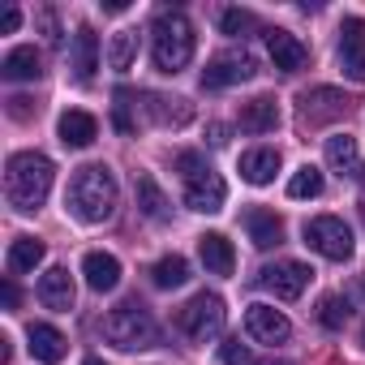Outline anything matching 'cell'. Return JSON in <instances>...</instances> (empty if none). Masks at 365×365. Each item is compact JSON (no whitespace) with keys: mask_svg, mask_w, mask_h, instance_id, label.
I'll list each match as a JSON object with an SVG mask.
<instances>
[{"mask_svg":"<svg viewBox=\"0 0 365 365\" xmlns=\"http://www.w3.org/2000/svg\"><path fill=\"white\" fill-rule=\"evenodd\" d=\"M82 275H86V288L91 292H112L120 284V262L112 254H103V250H91L82 258Z\"/></svg>","mask_w":365,"mask_h":365,"instance_id":"2e32d148","label":"cell"},{"mask_svg":"<svg viewBox=\"0 0 365 365\" xmlns=\"http://www.w3.org/2000/svg\"><path fill=\"white\" fill-rule=\"evenodd\" d=\"M103 9H108V14H125V9H129V0H103Z\"/></svg>","mask_w":365,"mask_h":365,"instance_id":"74e56055","label":"cell"},{"mask_svg":"<svg viewBox=\"0 0 365 365\" xmlns=\"http://www.w3.org/2000/svg\"><path fill=\"white\" fill-rule=\"evenodd\" d=\"M52 176H56V168H52L48 155H39V150L9 155V163H5V198H9V207L22 211V215L39 211L48 202V194H52Z\"/></svg>","mask_w":365,"mask_h":365,"instance_id":"6da1fadb","label":"cell"},{"mask_svg":"<svg viewBox=\"0 0 365 365\" xmlns=\"http://www.w3.org/2000/svg\"><path fill=\"white\" fill-rule=\"evenodd\" d=\"M112 99H116V129H120V133H129V129H133V116H129V99H133V95H129L125 86H116V95H112Z\"/></svg>","mask_w":365,"mask_h":365,"instance_id":"836d02e7","label":"cell"},{"mask_svg":"<svg viewBox=\"0 0 365 365\" xmlns=\"http://www.w3.org/2000/svg\"><path fill=\"white\" fill-rule=\"evenodd\" d=\"M305 241H309V250H318L331 262H348L352 258V228L339 215H314L305 224Z\"/></svg>","mask_w":365,"mask_h":365,"instance_id":"52a82bcc","label":"cell"},{"mask_svg":"<svg viewBox=\"0 0 365 365\" xmlns=\"http://www.w3.org/2000/svg\"><path fill=\"white\" fill-rule=\"evenodd\" d=\"M18 22H22V14H18V9H5V18H0V31L14 35V31H18Z\"/></svg>","mask_w":365,"mask_h":365,"instance_id":"8d00e7d4","label":"cell"},{"mask_svg":"<svg viewBox=\"0 0 365 365\" xmlns=\"http://www.w3.org/2000/svg\"><path fill=\"white\" fill-rule=\"evenodd\" d=\"M35 22H39L43 39H48L52 48H56V43H61V26H56V14H52V9H39V14H35Z\"/></svg>","mask_w":365,"mask_h":365,"instance_id":"e575fe53","label":"cell"},{"mask_svg":"<svg viewBox=\"0 0 365 365\" xmlns=\"http://www.w3.org/2000/svg\"><path fill=\"white\" fill-rule=\"evenodd\" d=\"M0 73H5L9 82H35L39 73H43V56H39V48H14L5 61H0Z\"/></svg>","mask_w":365,"mask_h":365,"instance_id":"cb8c5ba5","label":"cell"},{"mask_svg":"<svg viewBox=\"0 0 365 365\" xmlns=\"http://www.w3.org/2000/svg\"><path fill=\"white\" fill-rule=\"evenodd\" d=\"M356 292H361V297H365V275H361V279H356Z\"/></svg>","mask_w":365,"mask_h":365,"instance_id":"60d3db41","label":"cell"},{"mask_svg":"<svg viewBox=\"0 0 365 365\" xmlns=\"http://www.w3.org/2000/svg\"><path fill=\"white\" fill-rule=\"evenodd\" d=\"M258 73V61L241 48V52H224L215 56L207 69H202V91H224V86H237V82H250Z\"/></svg>","mask_w":365,"mask_h":365,"instance_id":"ba28073f","label":"cell"},{"mask_svg":"<svg viewBox=\"0 0 365 365\" xmlns=\"http://www.w3.org/2000/svg\"><path fill=\"white\" fill-rule=\"evenodd\" d=\"M73 275L65 271V267H52L43 279H39V301L48 305V309H56V314H69L73 309Z\"/></svg>","mask_w":365,"mask_h":365,"instance_id":"e0dca14e","label":"cell"},{"mask_svg":"<svg viewBox=\"0 0 365 365\" xmlns=\"http://www.w3.org/2000/svg\"><path fill=\"white\" fill-rule=\"evenodd\" d=\"M245 331H250V339H258V344H284V339L292 335V322H288L279 309H271V305H250V309H245Z\"/></svg>","mask_w":365,"mask_h":365,"instance_id":"7c38bea8","label":"cell"},{"mask_svg":"<svg viewBox=\"0 0 365 365\" xmlns=\"http://www.w3.org/2000/svg\"><path fill=\"white\" fill-rule=\"evenodd\" d=\"M279 172V150L275 146H254L241 155V180H250V185H271Z\"/></svg>","mask_w":365,"mask_h":365,"instance_id":"ffe728a7","label":"cell"},{"mask_svg":"<svg viewBox=\"0 0 365 365\" xmlns=\"http://www.w3.org/2000/svg\"><path fill=\"white\" fill-rule=\"evenodd\" d=\"M150 61L159 73H180L194 61V26L180 9H163L150 26Z\"/></svg>","mask_w":365,"mask_h":365,"instance_id":"3957f363","label":"cell"},{"mask_svg":"<svg viewBox=\"0 0 365 365\" xmlns=\"http://www.w3.org/2000/svg\"><path fill=\"white\" fill-rule=\"evenodd\" d=\"M241 129H250V133H275L279 129V103L271 95H254L250 103H241Z\"/></svg>","mask_w":365,"mask_h":365,"instance_id":"44dd1931","label":"cell"},{"mask_svg":"<svg viewBox=\"0 0 365 365\" xmlns=\"http://www.w3.org/2000/svg\"><path fill=\"white\" fill-rule=\"evenodd\" d=\"M133 56H138V31H116L112 43H108V65L125 73L133 65Z\"/></svg>","mask_w":365,"mask_h":365,"instance_id":"f1b7e54d","label":"cell"},{"mask_svg":"<svg viewBox=\"0 0 365 365\" xmlns=\"http://www.w3.org/2000/svg\"><path fill=\"white\" fill-rule=\"evenodd\" d=\"M220 361H224V365H288V361H275V356H254L241 339H228V344L220 348Z\"/></svg>","mask_w":365,"mask_h":365,"instance_id":"4dcf8cb0","label":"cell"},{"mask_svg":"<svg viewBox=\"0 0 365 365\" xmlns=\"http://www.w3.org/2000/svg\"><path fill=\"white\" fill-rule=\"evenodd\" d=\"M103 339H108L112 348L133 352V348H150V344L159 339V327H155L150 309H146L138 297H129V301H120V305L103 318Z\"/></svg>","mask_w":365,"mask_h":365,"instance_id":"5b68a950","label":"cell"},{"mask_svg":"<svg viewBox=\"0 0 365 365\" xmlns=\"http://www.w3.org/2000/svg\"><path fill=\"white\" fill-rule=\"evenodd\" d=\"M69 65H73V78H78V82H91V78H95V69H99V35H95L91 26H78Z\"/></svg>","mask_w":365,"mask_h":365,"instance_id":"ac0fdd59","label":"cell"},{"mask_svg":"<svg viewBox=\"0 0 365 365\" xmlns=\"http://www.w3.org/2000/svg\"><path fill=\"white\" fill-rule=\"evenodd\" d=\"M361 344H365V331H361Z\"/></svg>","mask_w":365,"mask_h":365,"instance_id":"b9f144b4","label":"cell"},{"mask_svg":"<svg viewBox=\"0 0 365 365\" xmlns=\"http://www.w3.org/2000/svg\"><path fill=\"white\" fill-rule=\"evenodd\" d=\"M348 301L344 297H322L318 301V322L327 327V331H344V322H348Z\"/></svg>","mask_w":365,"mask_h":365,"instance_id":"1f68e13d","label":"cell"},{"mask_svg":"<svg viewBox=\"0 0 365 365\" xmlns=\"http://www.w3.org/2000/svg\"><path fill=\"white\" fill-rule=\"evenodd\" d=\"M43 241L39 237H18L14 245H9V271L14 275H22V271H35L39 262H43Z\"/></svg>","mask_w":365,"mask_h":365,"instance_id":"484cf974","label":"cell"},{"mask_svg":"<svg viewBox=\"0 0 365 365\" xmlns=\"http://www.w3.org/2000/svg\"><path fill=\"white\" fill-rule=\"evenodd\" d=\"M56 129H61V142L73 146V150H82V146H91V142L99 138V120H95L91 112H82V108H69Z\"/></svg>","mask_w":365,"mask_h":365,"instance_id":"7402d4cb","label":"cell"},{"mask_svg":"<svg viewBox=\"0 0 365 365\" xmlns=\"http://www.w3.org/2000/svg\"><path fill=\"white\" fill-rule=\"evenodd\" d=\"M146 112H150V120L155 125H190V116H194V108H190V99H180V95H146Z\"/></svg>","mask_w":365,"mask_h":365,"instance_id":"d4e9b609","label":"cell"},{"mask_svg":"<svg viewBox=\"0 0 365 365\" xmlns=\"http://www.w3.org/2000/svg\"><path fill=\"white\" fill-rule=\"evenodd\" d=\"M339 65L348 78L365 82V18H344L339 22Z\"/></svg>","mask_w":365,"mask_h":365,"instance_id":"8fae6325","label":"cell"},{"mask_svg":"<svg viewBox=\"0 0 365 365\" xmlns=\"http://www.w3.org/2000/svg\"><path fill=\"white\" fill-rule=\"evenodd\" d=\"M26 339H31V356H35L39 365H61V361H65V352H69L65 335H61L52 322H31Z\"/></svg>","mask_w":365,"mask_h":365,"instance_id":"5bb4252c","label":"cell"},{"mask_svg":"<svg viewBox=\"0 0 365 365\" xmlns=\"http://www.w3.org/2000/svg\"><path fill=\"white\" fill-rule=\"evenodd\" d=\"M224 318H228V309H224L220 292H198L194 301H185V305L176 309V327L185 331L190 339H198V344L215 339L224 331Z\"/></svg>","mask_w":365,"mask_h":365,"instance_id":"8992f818","label":"cell"},{"mask_svg":"<svg viewBox=\"0 0 365 365\" xmlns=\"http://www.w3.org/2000/svg\"><path fill=\"white\" fill-rule=\"evenodd\" d=\"M267 52H271L279 73H301L309 65V48L297 35H288V31H267Z\"/></svg>","mask_w":365,"mask_h":365,"instance_id":"4fadbf2b","label":"cell"},{"mask_svg":"<svg viewBox=\"0 0 365 365\" xmlns=\"http://www.w3.org/2000/svg\"><path fill=\"white\" fill-rule=\"evenodd\" d=\"M245 232L258 250H271V245H284V220L275 211H262V207H250L245 211Z\"/></svg>","mask_w":365,"mask_h":365,"instance_id":"d6986e66","label":"cell"},{"mask_svg":"<svg viewBox=\"0 0 365 365\" xmlns=\"http://www.w3.org/2000/svg\"><path fill=\"white\" fill-rule=\"evenodd\" d=\"M0 297H5V305H9V309H18V301H22V292H18V284H14V279H5Z\"/></svg>","mask_w":365,"mask_h":365,"instance_id":"d590c367","label":"cell"},{"mask_svg":"<svg viewBox=\"0 0 365 365\" xmlns=\"http://www.w3.org/2000/svg\"><path fill=\"white\" fill-rule=\"evenodd\" d=\"M211 142L224 146V142H228V129H224V125H211Z\"/></svg>","mask_w":365,"mask_h":365,"instance_id":"f35d334b","label":"cell"},{"mask_svg":"<svg viewBox=\"0 0 365 365\" xmlns=\"http://www.w3.org/2000/svg\"><path fill=\"white\" fill-rule=\"evenodd\" d=\"M318 194H322V172L314 163L297 168L292 180H288V198H318Z\"/></svg>","mask_w":365,"mask_h":365,"instance_id":"f546056e","label":"cell"},{"mask_svg":"<svg viewBox=\"0 0 365 365\" xmlns=\"http://www.w3.org/2000/svg\"><path fill=\"white\" fill-rule=\"evenodd\" d=\"M309 279H314V271H309L305 262H297V258H284V262H275V267H262V284H267L279 301H297V297L309 288Z\"/></svg>","mask_w":365,"mask_h":365,"instance_id":"30bf717a","label":"cell"},{"mask_svg":"<svg viewBox=\"0 0 365 365\" xmlns=\"http://www.w3.org/2000/svg\"><path fill=\"white\" fill-rule=\"evenodd\" d=\"M176 172L185 176V207H190V211H198V215L224 211L228 185H224V176H220L198 150H180V155H176Z\"/></svg>","mask_w":365,"mask_h":365,"instance_id":"277c9868","label":"cell"},{"mask_svg":"<svg viewBox=\"0 0 365 365\" xmlns=\"http://www.w3.org/2000/svg\"><path fill=\"white\" fill-rule=\"evenodd\" d=\"M348 108H352V99H348L344 91H335V86H314V91L301 95V125L339 120V116H348Z\"/></svg>","mask_w":365,"mask_h":365,"instance_id":"9c48e42d","label":"cell"},{"mask_svg":"<svg viewBox=\"0 0 365 365\" xmlns=\"http://www.w3.org/2000/svg\"><path fill=\"white\" fill-rule=\"evenodd\" d=\"M133 190H138V207H142V215H150V220H168V198H163V190L155 185V176H150V172H142V176L133 180Z\"/></svg>","mask_w":365,"mask_h":365,"instance_id":"4316f807","label":"cell"},{"mask_svg":"<svg viewBox=\"0 0 365 365\" xmlns=\"http://www.w3.org/2000/svg\"><path fill=\"white\" fill-rule=\"evenodd\" d=\"M116 198H120V190H116L112 168H103V163H86V168H78L73 180H69L65 207H69L82 224H103V220H112Z\"/></svg>","mask_w":365,"mask_h":365,"instance_id":"7a4b0ae2","label":"cell"},{"mask_svg":"<svg viewBox=\"0 0 365 365\" xmlns=\"http://www.w3.org/2000/svg\"><path fill=\"white\" fill-rule=\"evenodd\" d=\"M327 163L339 176H361V146L352 133H331L327 138Z\"/></svg>","mask_w":365,"mask_h":365,"instance_id":"603a6c76","label":"cell"},{"mask_svg":"<svg viewBox=\"0 0 365 365\" xmlns=\"http://www.w3.org/2000/svg\"><path fill=\"white\" fill-rule=\"evenodd\" d=\"M254 26H258V18H254L250 9H224V14H220V31L232 35V39H245Z\"/></svg>","mask_w":365,"mask_h":365,"instance_id":"d6a6232c","label":"cell"},{"mask_svg":"<svg viewBox=\"0 0 365 365\" xmlns=\"http://www.w3.org/2000/svg\"><path fill=\"white\" fill-rule=\"evenodd\" d=\"M198 258H202V267H207L211 275H232V267H237L232 241H228L224 232H202V237H198Z\"/></svg>","mask_w":365,"mask_h":365,"instance_id":"9a60e30c","label":"cell"},{"mask_svg":"<svg viewBox=\"0 0 365 365\" xmlns=\"http://www.w3.org/2000/svg\"><path fill=\"white\" fill-rule=\"evenodd\" d=\"M185 279H190V262L180 258V254H168V258H159L150 267V284L155 288H180Z\"/></svg>","mask_w":365,"mask_h":365,"instance_id":"83f0119b","label":"cell"},{"mask_svg":"<svg viewBox=\"0 0 365 365\" xmlns=\"http://www.w3.org/2000/svg\"><path fill=\"white\" fill-rule=\"evenodd\" d=\"M82 365H108V361H103V356H86Z\"/></svg>","mask_w":365,"mask_h":365,"instance_id":"ab89813d","label":"cell"}]
</instances>
